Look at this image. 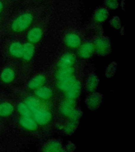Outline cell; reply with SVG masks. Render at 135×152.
<instances>
[{
  "label": "cell",
  "instance_id": "16",
  "mask_svg": "<svg viewBox=\"0 0 135 152\" xmlns=\"http://www.w3.org/2000/svg\"><path fill=\"white\" fill-rule=\"evenodd\" d=\"M34 91V97L40 102H49L51 100L53 96L52 89L46 86H44Z\"/></svg>",
  "mask_w": 135,
  "mask_h": 152
},
{
  "label": "cell",
  "instance_id": "17",
  "mask_svg": "<svg viewBox=\"0 0 135 152\" xmlns=\"http://www.w3.org/2000/svg\"><path fill=\"white\" fill-rule=\"evenodd\" d=\"M76 108L74 100L66 99L61 104L60 107V113L63 116L68 118Z\"/></svg>",
  "mask_w": 135,
  "mask_h": 152
},
{
  "label": "cell",
  "instance_id": "1",
  "mask_svg": "<svg viewBox=\"0 0 135 152\" xmlns=\"http://www.w3.org/2000/svg\"><path fill=\"white\" fill-rule=\"evenodd\" d=\"M19 96L30 110L32 117L39 125L46 126L52 121L53 116L50 110L45 108L41 102L34 96L25 95L23 93H15Z\"/></svg>",
  "mask_w": 135,
  "mask_h": 152
},
{
  "label": "cell",
  "instance_id": "21",
  "mask_svg": "<svg viewBox=\"0 0 135 152\" xmlns=\"http://www.w3.org/2000/svg\"><path fill=\"white\" fill-rule=\"evenodd\" d=\"M117 66V64L116 62H112L108 65L105 71V76L106 78L110 79L114 77L116 71Z\"/></svg>",
  "mask_w": 135,
  "mask_h": 152
},
{
  "label": "cell",
  "instance_id": "8",
  "mask_svg": "<svg viewBox=\"0 0 135 152\" xmlns=\"http://www.w3.org/2000/svg\"><path fill=\"white\" fill-rule=\"evenodd\" d=\"M82 42V38L76 31H70L63 38V43L66 47L70 49H78Z\"/></svg>",
  "mask_w": 135,
  "mask_h": 152
},
{
  "label": "cell",
  "instance_id": "15",
  "mask_svg": "<svg viewBox=\"0 0 135 152\" xmlns=\"http://www.w3.org/2000/svg\"><path fill=\"white\" fill-rule=\"evenodd\" d=\"M108 16V9L105 7H99L93 12L92 21L97 24H101L107 20Z\"/></svg>",
  "mask_w": 135,
  "mask_h": 152
},
{
  "label": "cell",
  "instance_id": "4",
  "mask_svg": "<svg viewBox=\"0 0 135 152\" xmlns=\"http://www.w3.org/2000/svg\"><path fill=\"white\" fill-rule=\"evenodd\" d=\"M35 19L36 15L33 12H24L13 20L10 25V30L17 34L24 33L30 29Z\"/></svg>",
  "mask_w": 135,
  "mask_h": 152
},
{
  "label": "cell",
  "instance_id": "26",
  "mask_svg": "<svg viewBox=\"0 0 135 152\" xmlns=\"http://www.w3.org/2000/svg\"><path fill=\"white\" fill-rule=\"evenodd\" d=\"M5 131H7V129L5 128L4 125L0 121V136L4 133Z\"/></svg>",
  "mask_w": 135,
  "mask_h": 152
},
{
  "label": "cell",
  "instance_id": "2",
  "mask_svg": "<svg viewBox=\"0 0 135 152\" xmlns=\"http://www.w3.org/2000/svg\"><path fill=\"white\" fill-rule=\"evenodd\" d=\"M16 116V108L13 96L0 91V121L7 129L12 125Z\"/></svg>",
  "mask_w": 135,
  "mask_h": 152
},
{
  "label": "cell",
  "instance_id": "5",
  "mask_svg": "<svg viewBox=\"0 0 135 152\" xmlns=\"http://www.w3.org/2000/svg\"><path fill=\"white\" fill-rule=\"evenodd\" d=\"M23 48V43L20 41L15 40L10 41L6 50L7 57L9 58V62L19 64L22 56Z\"/></svg>",
  "mask_w": 135,
  "mask_h": 152
},
{
  "label": "cell",
  "instance_id": "7",
  "mask_svg": "<svg viewBox=\"0 0 135 152\" xmlns=\"http://www.w3.org/2000/svg\"><path fill=\"white\" fill-rule=\"evenodd\" d=\"M14 124L22 131L28 133L36 132L38 131L39 127L36 121L31 117L19 116L17 115L13 123V124Z\"/></svg>",
  "mask_w": 135,
  "mask_h": 152
},
{
  "label": "cell",
  "instance_id": "11",
  "mask_svg": "<svg viewBox=\"0 0 135 152\" xmlns=\"http://www.w3.org/2000/svg\"><path fill=\"white\" fill-rule=\"evenodd\" d=\"M77 49L78 56L82 59H89L95 53L94 45L90 41L82 43Z\"/></svg>",
  "mask_w": 135,
  "mask_h": 152
},
{
  "label": "cell",
  "instance_id": "3",
  "mask_svg": "<svg viewBox=\"0 0 135 152\" xmlns=\"http://www.w3.org/2000/svg\"><path fill=\"white\" fill-rule=\"evenodd\" d=\"M19 64L7 62L0 68V86L13 88L20 78L21 70Z\"/></svg>",
  "mask_w": 135,
  "mask_h": 152
},
{
  "label": "cell",
  "instance_id": "23",
  "mask_svg": "<svg viewBox=\"0 0 135 152\" xmlns=\"http://www.w3.org/2000/svg\"><path fill=\"white\" fill-rule=\"evenodd\" d=\"M104 4L107 9L116 10L119 7L118 0H104Z\"/></svg>",
  "mask_w": 135,
  "mask_h": 152
},
{
  "label": "cell",
  "instance_id": "20",
  "mask_svg": "<svg viewBox=\"0 0 135 152\" xmlns=\"http://www.w3.org/2000/svg\"><path fill=\"white\" fill-rule=\"evenodd\" d=\"M81 85L78 80L64 93V96L66 99L75 100L79 97L80 95Z\"/></svg>",
  "mask_w": 135,
  "mask_h": 152
},
{
  "label": "cell",
  "instance_id": "6",
  "mask_svg": "<svg viewBox=\"0 0 135 152\" xmlns=\"http://www.w3.org/2000/svg\"><path fill=\"white\" fill-rule=\"evenodd\" d=\"M93 42L95 53L99 56H106L111 51V41L107 37L97 36L95 38Z\"/></svg>",
  "mask_w": 135,
  "mask_h": 152
},
{
  "label": "cell",
  "instance_id": "12",
  "mask_svg": "<svg viewBox=\"0 0 135 152\" xmlns=\"http://www.w3.org/2000/svg\"><path fill=\"white\" fill-rule=\"evenodd\" d=\"M47 83L46 76L43 74H38L30 79L26 83V87L30 91H34L45 86Z\"/></svg>",
  "mask_w": 135,
  "mask_h": 152
},
{
  "label": "cell",
  "instance_id": "18",
  "mask_svg": "<svg viewBox=\"0 0 135 152\" xmlns=\"http://www.w3.org/2000/svg\"><path fill=\"white\" fill-rule=\"evenodd\" d=\"M99 81V79L96 74H90L85 81V91L89 94L95 92L98 87Z\"/></svg>",
  "mask_w": 135,
  "mask_h": 152
},
{
  "label": "cell",
  "instance_id": "28",
  "mask_svg": "<svg viewBox=\"0 0 135 152\" xmlns=\"http://www.w3.org/2000/svg\"><path fill=\"white\" fill-rule=\"evenodd\" d=\"M3 8V5L2 3L0 1V12L2 11Z\"/></svg>",
  "mask_w": 135,
  "mask_h": 152
},
{
  "label": "cell",
  "instance_id": "10",
  "mask_svg": "<svg viewBox=\"0 0 135 152\" xmlns=\"http://www.w3.org/2000/svg\"><path fill=\"white\" fill-rule=\"evenodd\" d=\"M76 62V56L70 52H67L60 58L57 63V68L58 69L74 68Z\"/></svg>",
  "mask_w": 135,
  "mask_h": 152
},
{
  "label": "cell",
  "instance_id": "24",
  "mask_svg": "<svg viewBox=\"0 0 135 152\" xmlns=\"http://www.w3.org/2000/svg\"><path fill=\"white\" fill-rule=\"evenodd\" d=\"M110 25L113 28L119 29L121 27V22L118 17H114L110 21Z\"/></svg>",
  "mask_w": 135,
  "mask_h": 152
},
{
  "label": "cell",
  "instance_id": "22",
  "mask_svg": "<svg viewBox=\"0 0 135 152\" xmlns=\"http://www.w3.org/2000/svg\"><path fill=\"white\" fill-rule=\"evenodd\" d=\"M77 126L78 124L69 121V122L67 123L66 125L64 126L63 128L64 133L67 135H71L76 131Z\"/></svg>",
  "mask_w": 135,
  "mask_h": 152
},
{
  "label": "cell",
  "instance_id": "13",
  "mask_svg": "<svg viewBox=\"0 0 135 152\" xmlns=\"http://www.w3.org/2000/svg\"><path fill=\"white\" fill-rule=\"evenodd\" d=\"M102 95L97 92L90 93L86 98L85 104L89 109L95 111L99 107L102 102Z\"/></svg>",
  "mask_w": 135,
  "mask_h": 152
},
{
  "label": "cell",
  "instance_id": "9",
  "mask_svg": "<svg viewBox=\"0 0 135 152\" xmlns=\"http://www.w3.org/2000/svg\"><path fill=\"white\" fill-rule=\"evenodd\" d=\"M44 34V30L42 26L40 25H36L32 26L28 30L26 34L27 42L33 45L38 44L40 42Z\"/></svg>",
  "mask_w": 135,
  "mask_h": 152
},
{
  "label": "cell",
  "instance_id": "27",
  "mask_svg": "<svg viewBox=\"0 0 135 152\" xmlns=\"http://www.w3.org/2000/svg\"><path fill=\"white\" fill-rule=\"evenodd\" d=\"M4 147H3V146L2 144V142H1V140H0V151H4Z\"/></svg>",
  "mask_w": 135,
  "mask_h": 152
},
{
  "label": "cell",
  "instance_id": "25",
  "mask_svg": "<svg viewBox=\"0 0 135 152\" xmlns=\"http://www.w3.org/2000/svg\"><path fill=\"white\" fill-rule=\"evenodd\" d=\"M76 145L72 142H69L66 144V147L63 148L62 152H74L76 150Z\"/></svg>",
  "mask_w": 135,
  "mask_h": 152
},
{
  "label": "cell",
  "instance_id": "19",
  "mask_svg": "<svg viewBox=\"0 0 135 152\" xmlns=\"http://www.w3.org/2000/svg\"><path fill=\"white\" fill-rule=\"evenodd\" d=\"M63 146L60 140L55 139L50 140L43 145L41 151L43 152H62Z\"/></svg>",
  "mask_w": 135,
  "mask_h": 152
},
{
  "label": "cell",
  "instance_id": "14",
  "mask_svg": "<svg viewBox=\"0 0 135 152\" xmlns=\"http://www.w3.org/2000/svg\"><path fill=\"white\" fill-rule=\"evenodd\" d=\"M36 52V47L31 43L26 42L23 43V53L20 62L22 64H28L33 59Z\"/></svg>",
  "mask_w": 135,
  "mask_h": 152
}]
</instances>
